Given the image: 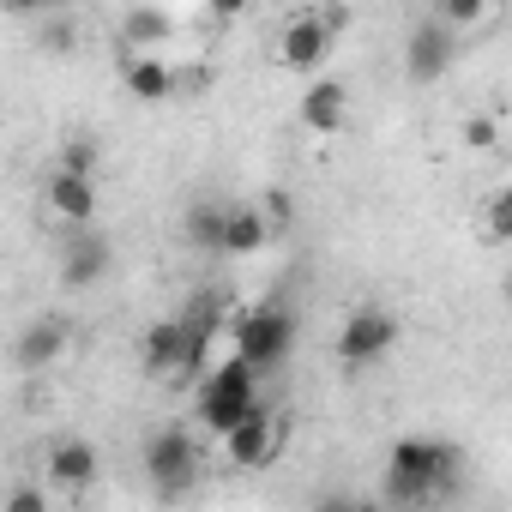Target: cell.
I'll list each match as a JSON object with an SVG mask.
<instances>
[{
	"instance_id": "6da1fadb",
	"label": "cell",
	"mask_w": 512,
	"mask_h": 512,
	"mask_svg": "<svg viewBox=\"0 0 512 512\" xmlns=\"http://www.w3.org/2000/svg\"><path fill=\"white\" fill-rule=\"evenodd\" d=\"M464 482V446L434 440V434H404L386 452V476H380V500L422 512V506H446Z\"/></svg>"
},
{
	"instance_id": "7a4b0ae2",
	"label": "cell",
	"mask_w": 512,
	"mask_h": 512,
	"mask_svg": "<svg viewBox=\"0 0 512 512\" xmlns=\"http://www.w3.org/2000/svg\"><path fill=\"white\" fill-rule=\"evenodd\" d=\"M229 332H235V356H241L253 374H278V368L296 356L302 320H296L290 302H253V308L229 314Z\"/></svg>"
},
{
	"instance_id": "3957f363",
	"label": "cell",
	"mask_w": 512,
	"mask_h": 512,
	"mask_svg": "<svg viewBox=\"0 0 512 512\" xmlns=\"http://www.w3.org/2000/svg\"><path fill=\"white\" fill-rule=\"evenodd\" d=\"M260 398V374H253L241 356H229V362H211L205 374H199V398H193V416H199V428L205 434H223L229 422H241L247 416V404Z\"/></svg>"
},
{
	"instance_id": "277c9868",
	"label": "cell",
	"mask_w": 512,
	"mask_h": 512,
	"mask_svg": "<svg viewBox=\"0 0 512 512\" xmlns=\"http://www.w3.org/2000/svg\"><path fill=\"white\" fill-rule=\"evenodd\" d=\"M139 464H145V476H151V488H157V500H181L193 482H199V440H193V428H181V422H163V428H151L145 434V452H139Z\"/></svg>"
},
{
	"instance_id": "5b68a950",
	"label": "cell",
	"mask_w": 512,
	"mask_h": 512,
	"mask_svg": "<svg viewBox=\"0 0 512 512\" xmlns=\"http://www.w3.org/2000/svg\"><path fill=\"white\" fill-rule=\"evenodd\" d=\"M398 314L392 308H380V302H362V308H350L344 314V326H338V362L344 368H374V362H386L392 350H398Z\"/></svg>"
},
{
	"instance_id": "8992f818",
	"label": "cell",
	"mask_w": 512,
	"mask_h": 512,
	"mask_svg": "<svg viewBox=\"0 0 512 512\" xmlns=\"http://www.w3.org/2000/svg\"><path fill=\"white\" fill-rule=\"evenodd\" d=\"M344 25H350L344 7H326V13H302V19H290L284 37H278V67H290V73H320Z\"/></svg>"
},
{
	"instance_id": "52a82bcc",
	"label": "cell",
	"mask_w": 512,
	"mask_h": 512,
	"mask_svg": "<svg viewBox=\"0 0 512 512\" xmlns=\"http://www.w3.org/2000/svg\"><path fill=\"white\" fill-rule=\"evenodd\" d=\"M217 440H223V458H229L235 470H260V464H272V458H278L284 428H278V416H272V404H266V398H253V404H247V416H241V422H229Z\"/></svg>"
},
{
	"instance_id": "ba28073f",
	"label": "cell",
	"mask_w": 512,
	"mask_h": 512,
	"mask_svg": "<svg viewBox=\"0 0 512 512\" xmlns=\"http://www.w3.org/2000/svg\"><path fill=\"white\" fill-rule=\"evenodd\" d=\"M115 272V241L97 223H67V247H61V290H97Z\"/></svg>"
},
{
	"instance_id": "9c48e42d",
	"label": "cell",
	"mask_w": 512,
	"mask_h": 512,
	"mask_svg": "<svg viewBox=\"0 0 512 512\" xmlns=\"http://www.w3.org/2000/svg\"><path fill=\"white\" fill-rule=\"evenodd\" d=\"M458 31L446 25V19H422L410 37H404V79L410 85H440L446 73H452V61H458Z\"/></svg>"
},
{
	"instance_id": "30bf717a",
	"label": "cell",
	"mask_w": 512,
	"mask_h": 512,
	"mask_svg": "<svg viewBox=\"0 0 512 512\" xmlns=\"http://www.w3.org/2000/svg\"><path fill=\"white\" fill-rule=\"evenodd\" d=\"M139 362H145L151 380H199V374H205V362L193 356V338H187L181 314H169V320H157V326L145 332Z\"/></svg>"
},
{
	"instance_id": "8fae6325",
	"label": "cell",
	"mask_w": 512,
	"mask_h": 512,
	"mask_svg": "<svg viewBox=\"0 0 512 512\" xmlns=\"http://www.w3.org/2000/svg\"><path fill=\"white\" fill-rule=\"evenodd\" d=\"M67 350H73V320H67V314H37V320H25V332L13 338V368L43 374V368H55Z\"/></svg>"
},
{
	"instance_id": "7c38bea8",
	"label": "cell",
	"mask_w": 512,
	"mask_h": 512,
	"mask_svg": "<svg viewBox=\"0 0 512 512\" xmlns=\"http://www.w3.org/2000/svg\"><path fill=\"white\" fill-rule=\"evenodd\" d=\"M175 314H181V326H187V338H193V356H199V362L211 368L217 332H223V326H229V314H235L229 290H217V284H211V290H193V296H187V302H181Z\"/></svg>"
},
{
	"instance_id": "4fadbf2b",
	"label": "cell",
	"mask_w": 512,
	"mask_h": 512,
	"mask_svg": "<svg viewBox=\"0 0 512 512\" xmlns=\"http://www.w3.org/2000/svg\"><path fill=\"white\" fill-rule=\"evenodd\" d=\"M49 482L55 488H67V494H85L91 482H97V470H103V452L85 440V434H67V440H55L49 446Z\"/></svg>"
},
{
	"instance_id": "5bb4252c",
	"label": "cell",
	"mask_w": 512,
	"mask_h": 512,
	"mask_svg": "<svg viewBox=\"0 0 512 512\" xmlns=\"http://www.w3.org/2000/svg\"><path fill=\"white\" fill-rule=\"evenodd\" d=\"M272 247V223L260 205H229L223 217V241H217V260H253V253Z\"/></svg>"
},
{
	"instance_id": "9a60e30c",
	"label": "cell",
	"mask_w": 512,
	"mask_h": 512,
	"mask_svg": "<svg viewBox=\"0 0 512 512\" xmlns=\"http://www.w3.org/2000/svg\"><path fill=\"white\" fill-rule=\"evenodd\" d=\"M49 211L61 223H91L97 217V175H79V169H61L49 175Z\"/></svg>"
},
{
	"instance_id": "2e32d148",
	"label": "cell",
	"mask_w": 512,
	"mask_h": 512,
	"mask_svg": "<svg viewBox=\"0 0 512 512\" xmlns=\"http://www.w3.org/2000/svg\"><path fill=\"white\" fill-rule=\"evenodd\" d=\"M344 121H350V91H344V79H314V85L302 91V127H308V133H344Z\"/></svg>"
},
{
	"instance_id": "e0dca14e",
	"label": "cell",
	"mask_w": 512,
	"mask_h": 512,
	"mask_svg": "<svg viewBox=\"0 0 512 512\" xmlns=\"http://www.w3.org/2000/svg\"><path fill=\"white\" fill-rule=\"evenodd\" d=\"M121 79H127V97H139V103H169L175 97V73L163 61H151V55H133L121 67Z\"/></svg>"
},
{
	"instance_id": "ac0fdd59",
	"label": "cell",
	"mask_w": 512,
	"mask_h": 512,
	"mask_svg": "<svg viewBox=\"0 0 512 512\" xmlns=\"http://www.w3.org/2000/svg\"><path fill=\"white\" fill-rule=\"evenodd\" d=\"M223 217H229V205H217V199H193L187 217H181V235H187L199 253H217V241H223Z\"/></svg>"
},
{
	"instance_id": "d6986e66",
	"label": "cell",
	"mask_w": 512,
	"mask_h": 512,
	"mask_svg": "<svg viewBox=\"0 0 512 512\" xmlns=\"http://www.w3.org/2000/svg\"><path fill=\"white\" fill-rule=\"evenodd\" d=\"M121 31H127V43H163L175 25H169V13H163V7H127Z\"/></svg>"
},
{
	"instance_id": "ffe728a7",
	"label": "cell",
	"mask_w": 512,
	"mask_h": 512,
	"mask_svg": "<svg viewBox=\"0 0 512 512\" xmlns=\"http://www.w3.org/2000/svg\"><path fill=\"white\" fill-rule=\"evenodd\" d=\"M97 163H103V145H97L91 133H67V145H61V169L97 175Z\"/></svg>"
},
{
	"instance_id": "44dd1931",
	"label": "cell",
	"mask_w": 512,
	"mask_h": 512,
	"mask_svg": "<svg viewBox=\"0 0 512 512\" xmlns=\"http://www.w3.org/2000/svg\"><path fill=\"white\" fill-rule=\"evenodd\" d=\"M488 13H494V0H440V13H434V19H446L452 31H476Z\"/></svg>"
},
{
	"instance_id": "7402d4cb",
	"label": "cell",
	"mask_w": 512,
	"mask_h": 512,
	"mask_svg": "<svg viewBox=\"0 0 512 512\" xmlns=\"http://www.w3.org/2000/svg\"><path fill=\"white\" fill-rule=\"evenodd\" d=\"M482 223H488V241H512V193H506V187H494V193H488Z\"/></svg>"
},
{
	"instance_id": "603a6c76",
	"label": "cell",
	"mask_w": 512,
	"mask_h": 512,
	"mask_svg": "<svg viewBox=\"0 0 512 512\" xmlns=\"http://www.w3.org/2000/svg\"><path fill=\"white\" fill-rule=\"evenodd\" d=\"M464 145H470V151H494V145H500V121H494V115H470V121H464Z\"/></svg>"
},
{
	"instance_id": "cb8c5ba5",
	"label": "cell",
	"mask_w": 512,
	"mask_h": 512,
	"mask_svg": "<svg viewBox=\"0 0 512 512\" xmlns=\"http://www.w3.org/2000/svg\"><path fill=\"white\" fill-rule=\"evenodd\" d=\"M43 49H55V55H67V49H73V25H67V19H55V25L43 31Z\"/></svg>"
},
{
	"instance_id": "d4e9b609",
	"label": "cell",
	"mask_w": 512,
	"mask_h": 512,
	"mask_svg": "<svg viewBox=\"0 0 512 512\" xmlns=\"http://www.w3.org/2000/svg\"><path fill=\"white\" fill-rule=\"evenodd\" d=\"M0 506H13V512H43V494H37V488H13Z\"/></svg>"
},
{
	"instance_id": "484cf974",
	"label": "cell",
	"mask_w": 512,
	"mask_h": 512,
	"mask_svg": "<svg viewBox=\"0 0 512 512\" xmlns=\"http://www.w3.org/2000/svg\"><path fill=\"white\" fill-rule=\"evenodd\" d=\"M7 13H55V7H67V0H0Z\"/></svg>"
},
{
	"instance_id": "4316f807",
	"label": "cell",
	"mask_w": 512,
	"mask_h": 512,
	"mask_svg": "<svg viewBox=\"0 0 512 512\" xmlns=\"http://www.w3.org/2000/svg\"><path fill=\"white\" fill-rule=\"evenodd\" d=\"M205 7L223 13V19H241V13H247V0H205Z\"/></svg>"
}]
</instances>
